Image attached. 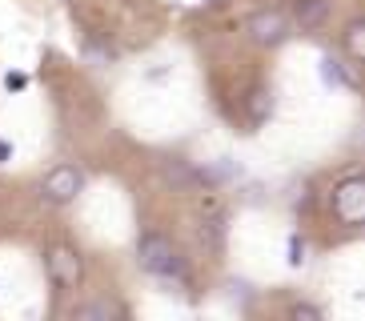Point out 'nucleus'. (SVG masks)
<instances>
[{"label": "nucleus", "instance_id": "nucleus-1", "mask_svg": "<svg viewBox=\"0 0 365 321\" xmlns=\"http://www.w3.org/2000/svg\"><path fill=\"white\" fill-rule=\"evenodd\" d=\"M137 261H140L145 273H153V277H185V261L177 257V249L157 233L137 241Z\"/></svg>", "mask_w": 365, "mask_h": 321}, {"label": "nucleus", "instance_id": "nucleus-2", "mask_svg": "<svg viewBox=\"0 0 365 321\" xmlns=\"http://www.w3.org/2000/svg\"><path fill=\"white\" fill-rule=\"evenodd\" d=\"M333 213L341 217V225H361L365 217V181L361 177H349L333 189Z\"/></svg>", "mask_w": 365, "mask_h": 321}, {"label": "nucleus", "instance_id": "nucleus-3", "mask_svg": "<svg viewBox=\"0 0 365 321\" xmlns=\"http://www.w3.org/2000/svg\"><path fill=\"white\" fill-rule=\"evenodd\" d=\"M44 261H48V273H53V281L61 289H73L76 281H81V273H85V265H81V253L68 245H53L48 253H44Z\"/></svg>", "mask_w": 365, "mask_h": 321}, {"label": "nucleus", "instance_id": "nucleus-4", "mask_svg": "<svg viewBox=\"0 0 365 321\" xmlns=\"http://www.w3.org/2000/svg\"><path fill=\"white\" fill-rule=\"evenodd\" d=\"M81 185H85V177H81V169H73V165H56L48 177H44V197L48 201H56V205H65V201H73L76 193H81Z\"/></svg>", "mask_w": 365, "mask_h": 321}, {"label": "nucleus", "instance_id": "nucleus-5", "mask_svg": "<svg viewBox=\"0 0 365 321\" xmlns=\"http://www.w3.org/2000/svg\"><path fill=\"white\" fill-rule=\"evenodd\" d=\"M249 32H253V41H261V44H281L285 32H289V21H285L281 12H257V16L249 21Z\"/></svg>", "mask_w": 365, "mask_h": 321}, {"label": "nucleus", "instance_id": "nucleus-6", "mask_svg": "<svg viewBox=\"0 0 365 321\" xmlns=\"http://www.w3.org/2000/svg\"><path fill=\"white\" fill-rule=\"evenodd\" d=\"M325 16H329V0H297V4H293V21L301 24V32L322 29Z\"/></svg>", "mask_w": 365, "mask_h": 321}, {"label": "nucleus", "instance_id": "nucleus-7", "mask_svg": "<svg viewBox=\"0 0 365 321\" xmlns=\"http://www.w3.org/2000/svg\"><path fill=\"white\" fill-rule=\"evenodd\" d=\"M201 241L209 249H221V241H225V221L221 217H209V221H201Z\"/></svg>", "mask_w": 365, "mask_h": 321}, {"label": "nucleus", "instance_id": "nucleus-8", "mask_svg": "<svg viewBox=\"0 0 365 321\" xmlns=\"http://www.w3.org/2000/svg\"><path fill=\"white\" fill-rule=\"evenodd\" d=\"M345 44H349V56H354V61L365 56V24L361 21H354L349 29H345Z\"/></svg>", "mask_w": 365, "mask_h": 321}, {"label": "nucleus", "instance_id": "nucleus-9", "mask_svg": "<svg viewBox=\"0 0 365 321\" xmlns=\"http://www.w3.org/2000/svg\"><path fill=\"white\" fill-rule=\"evenodd\" d=\"M322 81H325V85H349V76H345L341 61L325 56V61H322Z\"/></svg>", "mask_w": 365, "mask_h": 321}, {"label": "nucleus", "instance_id": "nucleus-10", "mask_svg": "<svg viewBox=\"0 0 365 321\" xmlns=\"http://www.w3.org/2000/svg\"><path fill=\"white\" fill-rule=\"evenodd\" d=\"M165 177L177 181V185H189V181H193V169H189L185 160H165Z\"/></svg>", "mask_w": 365, "mask_h": 321}, {"label": "nucleus", "instance_id": "nucleus-11", "mask_svg": "<svg viewBox=\"0 0 365 321\" xmlns=\"http://www.w3.org/2000/svg\"><path fill=\"white\" fill-rule=\"evenodd\" d=\"M117 313H120L117 305H105V301H97V305H88V310H81V317L88 321V317H117Z\"/></svg>", "mask_w": 365, "mask_h": 321}, {"label": "nucleus", "instance_id": "nucleus-12", "mask_svg": "<svg viewBox=\"0 0 365 321\" xmlns=\"http://www.w3.org/2000/svg\"><path fill=\"white\" fill-rule=\"evenodd\" d=\"M269 105H273V101H269V93H261V88H257V93H253V121H261V117H265V113H269Z\"/></svg>", "mask_w": 365, "mask_h": 321}, {"label": "nucleus", "instance_id": "nucleus-13", "mask_svg": "<svg viewBox=\"0 0 365 321\" xmlns=\"http://www.w3.org/2000/svg\"><path fill=\"white\" fill-rule=\"evenodd\" d=\"M301 261H305V241L293 237V241H289V265H301Z\"/></svg>", "mask_w": 365, "mask_h": 321}, {"label": "nucleus", "instance_id": "nucleus-14", "mask_svg": "<svg viewBox=\"0 0 365 321\" xmlns=\"http://www.w3.org/2000/svg\"><path fill=\"white\" fill-rule=\"evenodd\" d=\"M24 85H29V76H24V73H9V76H4V88H9V93H21Z\"/></svg>", "mask_w": 365, "mask_h": 321}, {"label": "nucleus", "instance_id": "nucleus-15", "mask_svg": "<svg viewBox=\"0 0 365 321\" xmlns=\"http://www.w3.org/2000/svg\"><path fill=\"white\" fill-rule=\"evenodd\" d=\"M293 317H297V321H317V317H322V310H313V305H297Z\"/></svg>", "mask_w": 365, "mask_h": 321}, {"label": "nucleus", "instance_id": "nucleus-16", "mask_svg": "<svg viewBox=\"0 0 365 321\" xmlns=\"http://www.w3.org/2000/svg\"><path fill=\"white\" fill-rule=\"evenodd\" d=\"M4 160H12V145H9V141H0V165H4Z\"/></svg>", "mask_w": 365, "mask_h": 321}]
</instances>
